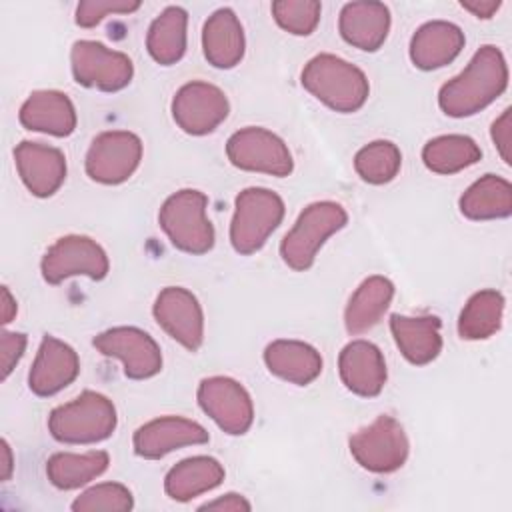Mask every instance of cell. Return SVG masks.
<instances>
[{"instance_id": "obj_1", "label": "cell", "mask_w": 512, "mask_h": 512, "mask_svg": "<svg viewBox=\"0 0 512 512\" xmlns=\"http://www.w3.org/2000/svg\"><path fill=\"white\" fill-rule=\"evenodd\" d=\"M508 86V66L500 48L486 44L468 66L438 92V106L446 116L466 118L490 106Z\"/></svg>"}, {"instance_id": "obj_2", "label": "cell", "mask_w": 512, "mask_h": 512, "mask_svg": "<svg viewBox=\"0 0 512 512\" xmlns=\"http://www.w3.org/2000/svg\"><path fill=\"white\" fill-rule=\"evenodd\" d=\"M300 82L316 100L340 114L358 112L370 94L366 74L334 54H318L302 68Z\"/></svg>"}, {"instance_id": "obj_3", "label": "cell", "mask_w": 512, "mask_h": 512, "mask_svg": "<svg viewBox=\"0 0 512 512\" xmlns=\"http://www.w3.org/2000/svg\"><path fill=\"white\" fill-rule=\"evenodd\" d=\"M118 416L114 402L94 390L56 406L48 416V432L62 444H96L110 438Z\"/></svg>"}, {"instance_id": "obj_4", "label": "cell", "mask_w": 512, "mask_h": 512, "mask_svg": "<svg viewBox=\"0 0 512 512\" xmlns=\"http://www.w3.org/2000/svg\"><path fill=\"white\" fill-rule=\"evenodd\" d=\"M206 208V194L194 188L178 190L164 200L158 212V224L174 248L192 256L212 250L216 234Z\"/></svg>"}, {"instance_id": "obj_5", "label": "cell", "mask_w": 512, "mask_h": 512, "mask_svg": "<svg viewBox=\"0 0 512 512\" xmlns=\"http://www.w3.org/2000/svg\"><path fill=\"white\" fill-rule=\"evenodd\" d=\"M346 222L348 214L338 202L322 200L308 204L280 242L284 264L296 272L312 268L318 250L332 234L342 230Z\"/></svg>"}, {"instance_id": "obj_6", "label": "cell", "mask_w": 512, "mask_h": 512, "mask_svg": "<svg viewBox=\"0 0 512 512\" xmlns=\"http://www.w3.org/2000/svg\"><path fill=\"white\" fill-rule=\"evenodd\" d=\"M284 218V200L270 188L252 186L242 190L234 200L230 222V244L242 254L258 252Z\"/></svg>"}, {"instance_id": "obj_7", "label": "cell", "mask_w": 512, "mask_h": 512, "mask_svg": "<svg viewBox=\"0 0 512 512\" xmlns=\"http://www.w3.org/2000/svg\"><path fill=\"white\" fill-rule=\"evenodd\" d=\"M348 446L352 458L374 474H390L402 468L410 452L402 424L388 414H380L372 424L352 434Z\"/></svg>"}, {"instance_id": "obj_8", "label": "cell", "mask_w": 512, "mask_h": 512, "mask_svg": "<svg viewBox=\"0 0 512 512\" xmlns=\"http://www.w3.org/2000/svg\"><path fill=\"white\" fill-rule=\"evenodd\" d=\"M110 270L104 248L82 234H68L58 238L42 256V278L56 286L72 276H86L92 280L106 278Z\"/></svg>"}, {"instance_id": "obj_9", "label": "cell", "mask_w": 512, "mask_h": 512, "mask_svg": "<svg viewBox=\"0 0 512 512\" xmlns=\"http://www.w3.org/2000/svg\"><path fill=\"white\" fill-rule=\"evenodd\" d=\"M72 76L80 86L118 92L132 82L134 64L118 50L96 40H76L70 50Z\"/></svg>"}, {"instance_id": "obj_10", "label": "cell", "mask_w": 512, "mask_h": 512, "mask_svg": "<svg viewBox=\"0 0 512 512\" xmlns=\"http://www.w3.org/2000/svg\"><path fill=\"white\" fill-rule=\"evenodd\" d=\"M226 156L232 166L246 172L284 178L294 170L286 142L262 126H246L226 142Z\"/></svg>"}, {"instance_id": "obj_11", "label": "cell", "mask_w": 512, "mask_h": 512, "mask_svg": "<svg viewBox=\"0 0 512 512\" xmlns=\"http://www.w3.org/2000/svg\"><path fill=\"white\" fill-rule=\"evenodd\" d=\"M142 160V140L128 130H108L98 134L86 152V174L106 186L126 182Z\"/></svg>"}, {"instance_id": "obj_12", "label": "cell", "mask_w": 512, "mask_h": 512, "mask_svg": "<svg viewBox=\"0 0 512 512\" xmlns=\"http://www.w3.org/2000/svg\"><path fill=\"white\" fill-rule=\"evenodd\" d=\"M198 404L218 428L230 436H242L254 422V404L248 390L230 376H210L198 384Z\"/></svg>"}, {"instance_id": "obj_13", "label": "cell", "mask_w": 512, "mask_h": 512, "mask_svg": "<svg viewBox=\"0 0 512 512\" xmlns=\"http://www.w3.org/2000/svg\"><path fill=\"white\" fill-rule=\"evenodd\" d=\"M94 348L116 358L124 366V374L132 380H146L162 370V352L156 340L136 326H114L92 340Z\"/></svg>"}, {"instance_id": "obj_14", "label": "cell", "mask_w": 512, "mask_h": 512, "mask_svg": "<svg viewBox=\"0 0 512 512\" xmlns=\"http://www.w3.org/2000/svg\"><path fill=\"white\" fill-rule=\"evenodd\" d=\"M230 112L226 94L202 80H192L180 86L172 98V118L178 128L190 136L214 132Z\"/></svg>"}, {"instance_id": "obj_15", "label": "cell", "mask_w": 512, "mask_h": 512, "mask_svg": "<svg viewBox=\"0 0 512 512\" xmlns=\"http://www.w3.org/2000/svg\"><path fill=\"white\" fill-rule=\"evenodd\" d=\"M158 326L180 346L196 352L204 342V312L198 298L182 286H166L154 300Z\"/></svg>"}, {"instance_id": "obj_16", "label": "cell", "mask_w": 512, "mask_h": 512, "mask_svg": "<svg viewBox=\"0 0 512 512\" xmlns=\"http://www.w3.org/2000/svg\"><path fill=\"white\" fill-rule=\"evenodd\" d=\"M208 440L210 434L202 424L182 416H160L134 432L132 446L140 458L160 460L174 450L206 444Z\"/></svg>"}, {"instance_id": "obj_17", "label": "cell", "mask_w": 512, "mask_h": 512, "mask_svg": "<svg viewBox=\"0 0 512 512\" xmlns=\"http://www.w3.org/2000/svg\"><path fill=\"white\" fill-rule=\"evenodd\" d=\"M80 372V358L76 350L58 340L56 336L46 334L38 346L36 358L28 372V386L32 394L48 398L64 390L76 380Z\"/></svg>"}, {"instance_id": "obj_18", "label": "cell", "mask_w": 512, "mask_h": 512, "mask_svg": "<svg viewBox=\"0 0 512 512\" xmlns=\"http://www.w3.org/2000/svg\"><path fill=\"white\" fill-rule=\"evenodd\" d=\"M14 162L24 186L38 198H48L66 180V156L60 148L24 140L14 148Z\"/></svg>"}, {"instance_id": "obj_19", "label": "cell", "mask_w": 512, "mask_h": 512, "mask_svg": "<svg viewBox=\"0 0 512 512\" xmlns=\"http://www.w3.org/2000/svg\"><path fill=\"white\" fill-rule=\"evenodd\" d=\"M342 384L356 396L374 398L382 392L388 372L380 348L368 340L348 342L338 356Z\"/></svg>"}, {"instance_id": "obj_20", "label": "cell", "mask_w": 512, "mask_h": 512, "mask_svg": "<svg viewBox=\"0 0 512 512\" xmlns=\"http://www.w3.org/2000/svg\"><path fill=\"white\" fill-rule=\"evenodd\" d=\"M18 120L26 130L50 136H70L76 128V108L60 90H36L20 106Z\"/></svg>"}, {"instance_id": "obj_21", "label": "cell", "mask_w": 512, "mask_h": 512, "mask_svg": "<svg viewBox=\"0 0 512 512\" xmlns=\"http://www.w3.org/2000/svg\"><path fill=\"white\" fill-rule=\"evenodd\" d=\"M390 10L382 2H348L340 10V36L354 48L376 52L390 32Z\"/></svg>"}, {"instance_id": "obj_22", "label": "cell", "mask_w": 512, "mask_h": 512, "mask_svg": "<svg viewBox=\"0 0 512 512\" xmlns=\"http://www.w3.org/2000/svg\"><path fill=\"white\" fill-rule=\"evenodd\" d=\"M464 32L448 20H432L416 28L410 40V60L420 70H436L450 64L464 48Z\"/></svg>"}, {"instance_id": "obj_23", "label": "cell", "mask_w": 512, "mask_h": 512, "mask_svg": "<svg viewBox=\"0 0 512 512\" xmlns=\"http://www.w3.org/2000/svg\"><path fill=\"white\" fill-rule=\"evenodd\" d=\"M442 322L438 316H390L392 338L402 356L414 366H426L442 352Z\"/></svg>"}, {"instance_id": "obj_24", "label": "cell", "mask_w": 512, "mask_h": 512, "mask_svg": "<svg viewBox=\"0 0 512 512\" xmlns=\"http://www.w3.org/2000/svg\"><path fill=\"white\" fill-rule=\"evenodd\" d=\"M202 50L208 64L220 70L234 68L244 58V28L230 8H218L202 28Z\"/></svg>"}, {"instance_id": "obj_25", "label": "cell", "mask_w": 512, "mask_h": 512, "mask_svg": "<svg viewBox=\"0 0 512 512\" xmlns=\"http://www.w3.org/2000/svg\"><path fill=\"white\" fill-rule=\"evenodd\" d=\"M264 364L270 374L296 384L308 386L322 372L320 352L302 340L280 338L264 348Z\"/></svg>"}, {"instance_id": "obj_26", "label": "cell", "mask_w": 512, "mask_h": 512, "mask_svg": "<svg viewBox=\"0 0 512 512\" xmlns=\"http://www.w3.org/2000/svg\"><path fill=\"white\" fill-rule=\"evenodd\" d=\"M394 298V284L380 274L368 276L350 296L344 310V326L348 334H364L374 328L386 314Z\"/></svg>"}, {"instance_id": "obj_27", "label": "cell", "mask_w": 512, "mask_h": 512, "mask_svg": "<svg viewBox=\"0 0 512 512\" xmlns=\"http://www.w3.org/2000/svg\"><path fill=\"white\" fill-rule=\"evenodd\" d=\"M224 476V466L216 458L192 456L180 460L168 470L164 490L176 502H190L192 498L220 486Z\"/></svg>"}, {"instance_id": "obj_28", "label": "cell", "mask_w": 512, "mask_h": 512, "mask_svg": "<svg viewBox=\"0 0 512 512\" xmlns=\"http://www.w3.org/2000/svg\"><path fill=\"white\" fill-rule=\"evenodd\" d=\"M460 212L468 220H498L512 214V186L506 178L484 174L460 196Z\"/></svg>"}, {"instance_id": "obj_29", "label": "cell", "mask_w": 512, "mask_h": 512, "mask_svg": "<svg viewBox=\"0 0 512 512\" xmlns=\"http://www.w3.org/2000/svg\"><path fill=\"white\" fill-rule=\"evenodd\" d=\"M188 12L182 6H166L150 24L146 48L160 66L176 64L186 52Z\"/></svg>"}, {"instance_id": "obj_30", "label": "cell", "mask_w": 512, "mask_h": 512, "mask_svg": "<svg viewBox=\"0 0 512 512\" xmlns=\"http://www.w3.org/2000/svg\"><path fill=\"white\" fill-rule=\"evenodd\" d=\"M110 456L106 450L56 452L46 460V476L58 490H76L106 472Z\"/></svg>"}, {"instance_id": "obj_31", "label": "cell", "mask_w": 512, "mask_h": 512, "mask_svg": "<svg viewBox=\"0 0 512 512\" xmlns=\"http://www.w3.org/2000/svg\"><path fill=\"white\" fill-rule=\"evenodd\" d=\"M482 158V150L470 136L444 134L428 140L422 148V162L434 174H456L474 166Z\"/></svg>"}, {"instance_id": "obj_32", "label": "cell", "mask_w": 512, "mask_h": 512, "mask_svg": "<svg viewBox=\"0 0 512 512\" xmlns=\"http://www.w3.org/2000/svg\"><path fill=\"white\" fill-rule=\"evenodd\" d=\"M502 318L504 296L498 290L474 292L458 316V334L464 340H486L500 330Z\"/></svg>"}, {"instance_id": "obj_33", "label": "cell", "mask_w": 512, "mask_h": 512, "mask_svg": "<svg viewBox=\"0 0 512 512\" xmlns=\"http://www.w3.org/2000/svg\"><path fill=\"white\" fill-rule=\"evenodd\" d=\"M402 166L400 148L390 140H374L362 146L354 156L356 174L374 186L392 182Z\"/></svg>"}, {"instance_id": "obj_34", "label": "cell", "mask_w": 512, "mask_h": 512, "mask_svg": "<svg viewBox=\"0 0 512 512\" xmlns=\"http://www.w3.org/2000/svg\"><path fill=\"white\" fill-rule=\"evenodd\" d=\"M134 508V496L120 482H102L90 486L74 498V512H128Z\"/></svg>"}, {"instance_id": "obj_35", "label": "cell", "mask_w": 512, "mask_h": 512, "mask_svg": "<svg viewBox=\"0 0 512 512\" xmlns=\"http://www.w3.org/2000/svg\"><path fill=\"white\" fill-rule=\"evenodd\" d=\"M322 6L316 0H276L272 16L276 24L294 36H310L320 22Z\"/></svg>"}, {"instance_id": "obj_36", "label": "cell", "mask_w": 512, "mask_h": 512, "mask_svg": "<svg viewBox=\"0 0 512 512\" xmlns=\"http://www.w3.org/2000/svg\"><path fill=\"white\" fill-rule=\"evenodd\" d=\"M140 8L138 0H84L78 2L74 20L80 28H92L110 14H130Z\"/></svg>"}, {"instance_id": "obj_37", "label": "cell", "mask_w": 512, "mask_h": 512, "mask_svg": "<svg viewBox=\"0 0 512 512\" xmlns=\"http://www.w3.org/2000/svg\"><path fill=\"white\" fill-rule=\"evenodd\" d=\"M28 338L22 332H8L4 330L0 334V362H2V374L0 378L6 380L10 376V372L16 368V364L20 362V358L24 356Z\"/></svg>"}, {"instance_id": "obj_38", "label": "cell", "mask_w": 512, "mask_h": 512, "mask_svg": "<svg viewBox=\"0 0 512 512\" xmlns=\"http://www.w3.org/2000/svg\"><path fill=\"white\" fill-rule=\"evenodd\" d=\"M510 116H512V110L506 108L492 124L490 128V136H492V142L500 154V158L510 164L512 162V156H510V142H512V122H510Z\"/></svg>"}, {"instance_id": "obj_39", "label": "cell", "mask_w": 512, "mask_h": 512, "mask_svg": "<svg viewBox=\"0 0 512 512\" xmlns=\"http://www.w3.org/2000/svg\"><path fill=\"white\" fill-rule=\"evenodd\" d=\"M252 506L250 502L242 496V494H236V492H228L216 500H210V502H204L200 506V510H230V512H248Z\"/></svg>"}, {"instance_id": "obj_40", "label": "cell", "mask_w": 512, "mask_h": 512, "mask_svg": "<svg viewBox=\"0 0 512 512\" xmlns=\"http://www.w3.org/2000/svg\"><path fill=\"white\" fill-rule=\"evenodd\" d=\"M460 6L470 14H474L476 18H492L500 10L502 2L500 0H462Z\"/></svg>"}, {"instance_id": "obj_41", "label": "cell", "mask_w": 512, "mask_h": 512, "mask_svg": "<svg viewBox=\"0 0 512 512\" xmlns=\"http://www.w3.org/2000/svg\"><path fill=\"white\" fill-rule=\"evenodd\" d=\"M16 312H18L16 298L10 294L8 286H2V324L12 322V318L16 316Z\"/></svg>"}, {"instance_id": "obj_42", "label": "cell", "mask_w": 512, "mask_h": 512, "mask_svg": "<svg viewBox=\"0 0 512 512\" xmlns=\"http://www.w3.org/2000/svg\"><path fill=\"white\" fill-rule=\"evenodd\" d=\"M0 446H2V474H0V478H2V482H8L12 472H14V456H12V448L6 440H2Z\"/></svg>"}]
</instances>
